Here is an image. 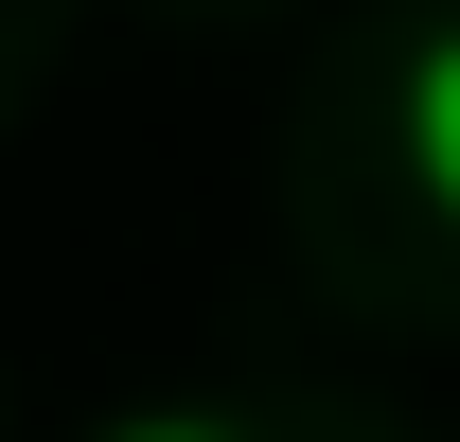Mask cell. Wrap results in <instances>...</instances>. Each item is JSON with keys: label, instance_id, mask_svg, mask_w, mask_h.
<instances>
[{"label": "cell", "instance_id": "6da1fadb", "mask_svg": "<svg viewBox=\"0 0 460 442\" xmlns=\"http://www.w3.org/2000/svg\"><path fill=\"white\" fill-rule=\"evenodd\" d=\"M390 142H407V195L460 230V18L407 54V89H390Z\"/></svg>", "mask_w": 460, "mask_h": 442}, {"label": "cell", "instance_id": "7a4b0ae2", "mask_svg": "<svg viewBox=\"0 0 460 442\" xmlns=\"http://www.w3.org/2000/svg\"><path fill=\"white\" fill-rule=\"evenodd\" d=\"M107 442H230V425H177V407H160V425H107Z\"/></svg>", "mask_w": 460, "mask_h": 442}]
</instances>
